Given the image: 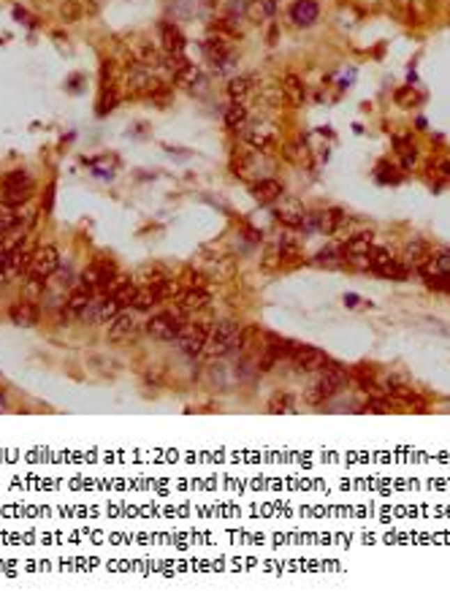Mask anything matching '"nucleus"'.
Returning a JSON list of instances; mask_svg holds the SVG:
<instances>
[{
    "mask_svg": "<svg viewBox=\"0 0 450 605\" xmlns=\"http://www.w3.org/2000/svg\"><path fill=\"white\" fill-rule=\"evenodd\" d=\"M245 342V334L239 331V326L233 321H220L215 323L212 331H209V339L203 345V355L206 358H220V355H228L233 351H239Z\"/></svg>",
    "mask_w": 450,
    "mask_h": 605,
    "instance_id": "nucleus-1",
    "label": "nucleus"
},
{
    "mask_svg": "<svg viewBox=\"0 0 450 605\" xmlns=\"http://www.w3.org/2000/svg\"><path fill=\"white\" fill-rule=\"evenodd\" d=\"M187 323V315L182 309H163L157 315H152L147 321V334L160 339V342H174L176 337L182 334V328Z\"/></svg>",
    "mask_w": 450,
    "mask_h": 605,
    "instance_id": "nucleus-2",
    "label": "nucleus"
},
{
    "mask_svg": "<svg viewBox=\"0 0 450 605\" xmlns=\"http://www.w3.org/2000/svg\"><path fill=\"white\" fill-rule=\"evenodd\" d=\"M57 266H60V252H57V247H54V245H44V247H38V250L30 255L27 277L47 279L57 272Z\"/></svg>",
    "mask_w": 450,
    "mask_h": 605,
    "instance_id": "nucleus-3",
    "label": "nucleus"
},
{
    "mask_svg": "<svg viewBox=\"0 0 450 605\" xmlns=\"http://www.w3.org/2000/svg\"><path fill=\"white\" fill-rule=\"evenodd\" d=\"M293 364L299 367V372H323L325 367L331 364V358H328L320 348L299 345V348L293 351Z\"/></svg>",
    "mask_w": 450,
    "mask_h": 605,
    "instance_id": "nucleus-4",
    "label": "nucleus"
},
{
    "mask_svg": "<svg viewBox=\"0 0 450 605\" xmlns=\"http://www.w3.org/2000/svg\"><path fill=\"white\" fill-rule=\"evenodd\" d=\"M8 318L14 321V326H22V328H30V326H38V321H41V307L33 302H22L11 304V309H8Z\"/></svg>",
    "mask_w": 450,
    "mask_h": 605,
    "instance_id": "nucleus-5",
    "label": "nucleus"
},
{
    "mask_svg": "<svg viewBox=\"0 0 450 605\" xmlns=\"http://www.w3.org/2000/svg\"><path fill=\"white\" fill-rule=\"evenodd\" d=\"M160 49L166 52V54H171V57H179L182 52H185V33L174 25V22H160Z\"/></svg>",
    "mask_w": 450,
    "mask_h": 605,
    "instance_id": "nucleus-6",
    "label": "nucleus"
},
{
    "mask_svg": "<svg viewBox=\"0 0 450 605\" xmlns=\"http://www.w3.org/2000/svg\"><path fill=\"white\" fill-rule=\"evenodd\" d=\"M174 302L176 309H182L185 315H193V312H201L203 307H209V293L203 288H185Z\"/></svg>",
    "mask_w": 450,
    "mask_h": 605,
    "instance_id": "nucleus-7",
    "label": "nucleus"
},
{
    "mask_svg": "<svg viewBox=\"0 0 450 605\" xmlns=\"http://www.w3.org/2000/svg\"><path fill=\"white\" fill-rule=\"evenodd\" d=\"M277 217L290 228H301L307 212H304V204L299 199H290V196H282L279 199V206H277Z\"/></svg>",
    "mask_w": 450,
    "mask_h": 605,
    "instance_id": "nucleus-8",
    "label": "nucleus"
},
{
    "mask_svg": "<svg viewBox=\"0 0 450 605\" xmlns=\"http://www.w3.org/2000/svg\"><path fill=\"white\" fill-rule=\"evenodd\" d=\"M320 380H323L325 385L334 391V394H339V391H345L348 385H350V380H352V372L348 369V367H342V364H328L323 372H320Z\"/></svg>",
    "mask_w": 450,
    "mask_h": 605,
    "instance_id": "nucleus-9",
    "label": "nucleus"
},
{
    "mask_svg": "<svg viewBox=\"0 0 450 605\" xmlns=\"http://www.w3.org/2000/svg\"><path fill=\"white\" fill-rule=\"evenodd\" d=\"M252 196L263 204H274L285 196V187H282V182L274 177L258 179V182H252Z\"/></svg>",
    "mask_w": 450,
    "mask_h": 605,
    "instance_id": "nucleus-10",
    "label": "nucleus"
},
{
    "mask_svg": "<svg viewBox=\"0 0 450 605\" xmlns=\"http://www.w3.org/2000/svg\"><path fill=\"white\" fill-rule=\"evenodd\" d=\"M318 17H320V6H318V0H296L293 8H290V20H293L299 27L315 25Z\"/></svg>",
    "mask_w": 450,
    "mask_h": 605,
    "instance_id": "nucleus-11",
    "label": "nucleus"
},
{
    "mask_svg": "<svg viewBox=\"0 0 450 605\" xmlns=\"http://www.w3.org/2000/svg\"><path fill=\"white\" fill-rule=\"evenodd\" d=\"M428 245H426V239H410L407 242V247H404V255H401V263L407 266V269H421L426 261H428Z\"/></svg>",
    "mask_w": 450,
    "mask_h": 605,
    "instance_id": "nucleus-12",
    "label": "nucleus"
},
{
    "mask_svg": "<svg viewBox=\"0 0 450 605\" xmlns=\"http://www.w3.org/2000/svg\"><path fill=\"white\" fill-rule=\"evenodd\" d=\"M136 331V315L130 309H123L111 323H109V339L111 342H123Z\"/></svg>",
    "mask_w": 450,
    "mask_h": 605,
    "instance_id": "nucleus-13",
    "label": "nucleus"
},
{
    "mask_svg": "<svg viewBox=\"0 0 450 605\" xmlns=\"http://www.w3.org/2000/svg\"><path fill=\"white\" fill-rule=\"evenodd\" d=\"M372 239H375L372 231H358V233L348 236V239L342 242V247H345V258H352V255H369L372 245H375Z\"/></svg>",
    "mask_w": 450,
    "mask_h": 605,
    "instance_id": "nucleus-14",
    "label": "nucleus"
},
{
    "mask_svg": "<svg viewBox=\"0 0 450 605\" xmlns=\"http://www.w3.org/2000/svg\"><path fill=\"white\" fill-rule=\"evenodd\" d=\"M345 212L339 209V206H331V209H325V212H320V215H315V223H318V231H323V233H336L339 228L345 226Z\"/></svg>",
    "mask_w": 450,
    "mask_h": 605,
    "instance_id": "nucleus-15",
    "label": "nucleus"
},
{
    "mask_svg": "<svg viewBox=\"0 0 450 605\" xmlns=\"http://www.w3.org/2000/svg\"><path fill=\"white\" fill-rule=\"evenodd\" d=\"M160 293L155 291V285H139L133 302H130V309H139V312H150L155 304H160Z\"/></svg>",
    "mask_w": 450,
    "mask_h": 605,
    "instance_id": "nucleus-16",
    "label": "nucleus"
},
{
    "mask_svg": "<svg viewBox=\"0 0 450 605\" xmlns=\"http://www.w3.org/2000/svg\"><path fill=\"white\" fill-rule=\"evenodd\" d=\"M201 49L215 66H225V60L231 54V44H228V38H209L206 44H201Z\"/></svg>",
    "mask_w": 450,
    "mask_h": 605,
    "instance_id": "nucleus-17",
    "label": "nucleus"
},
{
    "mask_svg": "<svg viewBox=\"0 0 450 605\" xmlns=\"http://www.w3.org/2000/svg\"><path fill=\"white\" fill-rule=\"evenodd\" d=\"M282 93H285V98L293 103V106H304V101H307V87H304V82H301L296 74L285 76V82H282Z\"/></svg>",
    "mask_w": 450,
    "mask_h": 605,
    "instance_id": "nucleus-18",
    "label": "nucleus"
},
{
    "mask_svg": "<svg viewBox=\"0 0 450 605\" xmlns=\"http://www.w3.org/2000/svg\"><path fill=\"white\" fill-rule=\"evenodd\" d=\"M123 309H127V307L117 296H111V293L103 296V302H98V323H111Z\"/></svg>",
    "mask_w": 450,
    "mask_h": 605,
    "instance_id": "nucleus-19",
    "label": "nucleus"
},
{
    "mask_svg": "<svg viewBox=\"0 0 450 605\" xmlns=\"http://www.w3.org/2000/svg\"><path fill=\"white\" fill-rule=\"evenodd\" d=\"M199 79H201V68H199V66H193V63H187V60H182V63L176 66L174 82L179 84V87H193Z\"/></svg>",
    "mask_w": 450,
    "mask_h": 605,
    "instance_id": "nucleus-20",
    "label": "nucleus"
},
{
    "mask_svg": "<svg viewBox=\"0 0 450 605\" xmlns=\"http://www.w3.org/2000/svg\"><path fill=\"white\" fill-rule=\"evenodd\" d=\"M277 11V0H252L247 6V17L252 22H266L269 17H274Z\"/></svg>",
    "mask_w": 450,
    "mask_h": 605,
    "instance_id": "nucleus-21",
    "label": "nucleus"
},
{
    "mask_svg": "<svg viewBox=\"0 0 450 605\" xmlns=\"http://www.w3.org/2000/svg\"><path fill=\"white\" fill-rule=\"evenodd\" d=\"M331 397H336V394H334V391L325 385L323 380L318 378V383H315V385H309V388H307V394H304V402L312 404V407H320V404H325L328 399H331Z\"/></svg>",
    "mask_w": 450,
    "mask_h": 605,
    "instance_id": "nucleus-22",
    "label": "nucleus"
},
{
    "mask_svg": "<svg viewBox=\"0 0 450 605\" xmlns=\"http://www.w3.org/2000/svg\"><path fill=\"white\" fill-rule=\"evenodd\" d=\"M345 261V247L342 245H325L323 250L315 255V263H320V266H339Z\"/></svg>",
    "mask_w": 450,
    "mask_h": 605,
    "instance_id": "nucleus-23",
    "label": "nucleus"
},
{
    "mask_svg": "<svg viewBox=\"0 0 450 605\" xmlns=\"http://www.w3.org/2000/svg\"><path fill=\"white\" fill-rule=\"evenodd\" d=\"M372 272H375V275H380V277H391V279H404L407 275H410V269L401 263L399 258H391V261H385L382 266H375Z\"/></svg>",
    "mask_w": 450,
    "mask_h": 605,
    "instance_id": "nucleus-24",
    "label": "nucleus"
},
{
    "mask_svg": "<svg viewBox=\"0 0 450 605\" xmlns=\"http://www.w3.org/2000/svg\"><path fill=\"white\" fill-rule=\"evenodd\" d=\"M163 279H169V272H166L160 263H152V266L139 269V275H136V285H155V282H163Z\"/></svg>",
    "mask_w": 450,
    "mask_h": 605,
    "instance_id": "nucleus-25",
    "label": "nucleus"
},
{
    "mask_svg": "<svg viewBox=\"0 0 450 605\" xmlns=\"http://www.w3.org/2000/svg\"><path fill=\"white\" fill-rule=\"evenodd\" d=\"M225 117V125L228 128H242L245 125V120H247V106H242V101H233L225 106L223 112Z\"/></svg>",
    "mask_w": 450,
    "mask_h": 605,
    "instance_id": "nucleus-26",
    "label": "nucleus"
},
{
    "mask_svg": "<svg viewBox=\"0 0 450 605\" xmlns=\"http://www.w3.org/2000/svg\"><path fill=\"white\" fill-rule=\"evenodd\" d=\"M250 90H252L250 76H236V79H231V84H228V95H231V101H242V98H247Z\"/></svg>",
    "mask_w": 450,
    "mask_h": 605,
    "instance_id": "nucleus-27",
    "label": "nucleus"
},
{
    "mask_svg": "<svg viewBox=\"0 0 450 605\" xmlns=\"http://www.w3.org/2000/svg\"><path fill=\"white\" fill-rule=\"evenodd\" d=\"M30 196H33V185H30V187L3 190V204H8V206H22V204L30 201Z\"/></svg>",
    "mask_w": 450,
    "mask_h": 605,
    "instance_id": "nucleus-28",
    "label": "nucleus"
},
{
    "mask_svg": "<svg viewBox=\"0 0 450 605\" xmlns=\"http://www.w3.org/2000/svg\"><path fill=\"white\" fill-rule=\"evenodd\" d=\"M33 185V177L22 171V169H17V171H11V174H6L3 177V190H14V187H30Z\"/></svg>",
    "mask_w": 450,
    "mask_h": 605,
    "instance_id": "nucleus-29",
    "label": "nucleus"
},
{
    "mask_svg": "<svg viewBox=\"0 0 450 605\" xmlns=\"http://www.w3.org/2000/svg\"><path fill=\"white\" fill-rule=\"evenodd\" d=\"M245 141L255 147V150H269V144H272V133L269 130H263V128H258V130H247L245 133Z\"/></svg>",
    "mask_w": 450,
    "mask_h": 605,
    "instance_id": "nucleus-30",
    "label": "nucleus"
},
{
    "mask_svg": "<svg viewBox=\"0 0 450 605\" xmlns=\"http://www.w3.org/2000/svg\"><path fill=\"white\" fill-rule=\"evenodd\" d=\"M117 90L111 87V84H103V93H100V101H98V114H109L114 106H117Z\"/></svg>",
    "mask_w": 450,
    "mask_h": 605,
    "instance_id": "nucleus-31",
    "label": "nucleus"
},
{
    "mask_svg": "<svg viewBox=\"0 0 450 605\" xmlns=\"http://www.w3.org/2000/svg\"><path fill=\"white\" fill-rule=\"evenodd\" d=\"M364 410H366V413H396V404L391 402L388 397H380V394H375L369 402L364 404Z\"/></svg>",
    "mask_w": 450,
    "mask_h": 605,
    "instance_id": "nucleus-32",
    "label": "nucleus"
},
{
    "mask_svg": "<svg viewBox=\"0 0 450 605\" xmlns=\"http://www.w3.org/2000/svg\"><path fill=\"white\" fill-rule=\"evenodd\" d=\"M285 158L293 160V163H301V160L309 158V150H307V144L299 139V141H293V144H285Z\"/></svg>",
    "mask_w": 450,
    "mask_h": 605,
    "instance_id": "nucleus-33",
    "label": "nucleus"
},
{
    "mask_svg": "<svg viewBox=\"0 0 450 605\" xmlns=\"http://www.w3.org/2000/svg\"><path fill=\"white\" fill-rule=\"evenodd\" d=\"M391 258H394V255L385 250V247H375V245H372V250H369V261H372V269H375V266H382V263H385V261H391Z\"/></svg>",
    "mask_w": 450,
    "mask_h": 605,
    "instance_id": "nucleus-34",
    "label": "nucleus"
},
{
    "mask_svg": "<svg viewBox=\"0 0 450 605\" xmlns=\"http://www.w3.org/2000/svg\"><path fill=\"white\" fill-rule=\"evenodd\" d=\"M272 410H274V413H290V410H293V397H290V394H282L279 399L272 402Z\"/></svg>",
    "mask_w": 450,
    "mask_h": 605,
    "instance_id": "nucleus-35",
    "label": "nucleus"
},
{
    "mask_svg": "<svg viewBox=\"0 0 450 605\" xmlns=\"http://www.w3.org/2000/svg\"><path fill=\"white\" fill-rule=\"evenodd\" d=\"M63 14H65V17H68V20H71V17H79V8H76V6H71V3H68V6H63Z\"/></svg>",
    "mask_w": 450,
    "mask_h": 605,
    "instance_id": "nucleus-36",
    "label": "nucleus"
},
{
    "mask_svg": "<svg viewBox=\"0 0 450 605\" xmlns=\"http://www.w3.org/2000/svg\"><path fill=\"white\" fill-rule=\"evenodd\" d=\"M415 163V150L410 147V150H404V166H412Z\"/></svg>",
    "mask_w": 450,
    "mask_h": 605,
    "instance_id": "nucleus-37",
    "label": "nucleus"
},
{
    "mask_svg": "<svg viewBox=\"0 0 450 605\" xmlns=\"http://www.w3.org/2000/svg\"><path fill=\"white\" fill-rule=\"evenodd\" d=\"M6 410H8V397L0 391V413H6Z\"/></svg>",
    "mask_w": 450,
    "mask_h": 605,
    "instance_id": "nucleus-38",
    "label": "nucleus"
},
{
    "mask_svg": "<svg viewBox=\"0 0 450 605\" xmlns=\"http://www.w3.org/2000/svg\"><path fill=\"white\" fill-rule=\"evenodd\" d=\"M345 302H348V307H355V304L361 302V299H358V296H345Z\"/></svg>",
    "mask_w": 450,
    "mask_h": 605,
    "instance_id": "nucleus-39",
    "label": "nucleus"
},
{
    "mask_svg": "<svg viewBox=\"0 0 450 605\" xmlns=\"http://www.w3.org/2000/svg\"><path fill=\"white\" fill-rule=\"evenodd\" d=\"M394 3H396V6H399V8H407V6H410V3H412V0H394Z\"/></svg>",
    "mask_w": 450,
    "mask_h": 605,
    "instance_id": "nucleus-40",
    "label": "nucleus"
}]
</instances>
